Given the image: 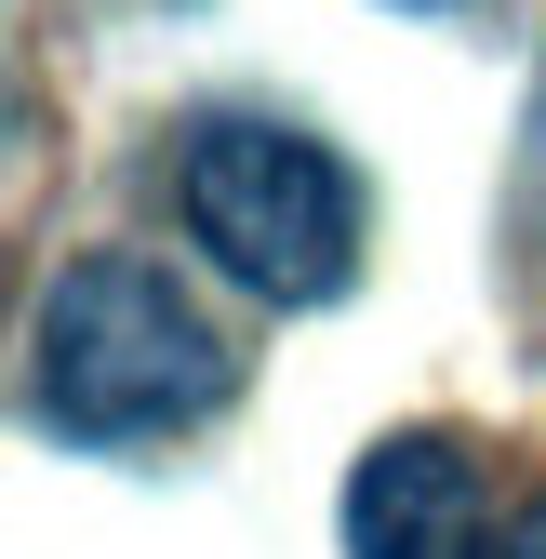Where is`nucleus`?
Instances as JSON below:
<instances>
[{
    "label": "nucleus",
    "instance_id": "f257e3e1",
    "mask_svg": "<svg viewBox=\"0 0 546 559\" xmlns=\"http://www.w3.org/2000/svg\"><path fill=\"white\" fill-rule=\"evenodd\" d=\"M240 386L227 333L187 307V280H161L147 253H67L40 280L27 320V413L81 453H133L174 427H214Z\"/></svg>",
    "mask_w": 546,
    "mask_h": 559
},
{
    "label": "nucleus",
    "instance_id": "20e7f679",
    "mask_svg": "<svg viewBox=\"0 0 546 559\" xmlns=\"http://www.w3.org/2000/svg\"><path fill=\"white\" fill-rule=\"evenodd\" d=\"M507 559H546V493H533V507L507 520Z\"/></svg>",
    "mask_w": 546,
    "mask_h": 559
},
{
    "label": "nucleus",
    "instance_id": "f03ea898",
    "mask_svg": "<svg viewBox=\"0 0 546 559\" xmlns=\"http://www.w3.org/2000/svg\"><path fill=\"white\" fill-rule=\"evenodd\" d=\"M174 214L187 240L214 253L240 294L266 307H333L360 280L373 253V200L347 174V147H320L307 120L281 107H214V120H187V147H174Z\"/></svg>",
    "mask_w": 546,
    "mask_h": 559
},
{
    "label": "nucleus",
    "instance_id": "7ed1b4c3",
    "mask_svg": "<svg viewBox=\"0 0 546 559\" xmlns=\"http://www.w3.org/2000/svg\"><path fill=\"white\" fill-rule=\"evenodd\" d=\"M347 559H507L494 479L453 427H400L347 466Z\"/></svg>",
    "mask_w": 546,
    "mask_h": 559
},
{
    "label": "nucleus",
    "instance_id": "39448f33",
    "mask_svg": "<svg viewBox=\"0 0 546 559\" xmlns=\"http://www.w3.org/2000/svg\"><path fill=\"white\" fill-rule=\"evenodd\" d=\"M414 14H453V0H414Z\"/></svg>",
    "mask_w": 546,
    "mask_h": 559
},
{
    "label": "nucleus",
    "instance_id": "423d86ee",
    "mask_svg": "<svg viewBox=\"0 0 546 559\" xmlns=\"http://www.w3.org/2000/svg\"><path fill=\"white\" fill-rule=\"evenodd\" d=\"M533 174H546V133H533Z\"/></svg>",
    "mask_w": 546,
    "mask_h": 559
}]
</instances>
